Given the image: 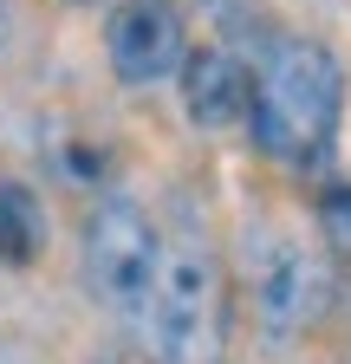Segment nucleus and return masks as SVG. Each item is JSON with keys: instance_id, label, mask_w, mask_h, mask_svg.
Here are the masks:
<instances>
[{"instance_id": "f257e3e1", "label": "nucleus", "mask_w": 351, "mask_h": 364, "mask_svg": "<svg viewBox=\"0 0 351 364\" xmlns=\"http://www.w3.org/2000/svg\"><path fill=\"white\" fill-rule=\"evenodd\" d=\"M338 117H345V65L332 59V46H319V39L274 46V59L260 65L254 98H247L254 144L306 169L332 150Z\"/></svg>"}, {"instance_id": "f03ea898", "label": "nucleus", "mask_w": 351, "mask_h": 364, "mask_svg": "<svg viewBox=\"0 0 351 364\" xmlns=\"http://www.w3.org/2000/svg\"><path fill=\"white\" fill-rule=\"evenodd\" d=\"M222 260L202 235L169 241L156 260V280L137 326L150 332V351L163 364H215L222 358Z\"/></svg>"}, {"instance_id": "7ed1b4c3", "label": "nucleus", "mask_w": 351, "mask_h": 364, "mask_svg": "<svg viewBox=\"0 0 351 364\" xmlns=\"http://www.w3.org/2000/svg\"><path fill=\"white\" fill-rule=\"evenodd\" d=\"M163 260V235L144 202L130 196H104L92 215H85V293H92L111 318H144L150 280Z\"/></svg>"}, {"instance_id": "20e7f679", "label": "nucleus", "mask_w": 351, "mask_h": 364, "mask_svg": "<svg viewBox=\"0 0 351 364\" xmlns=\"http://www.w3.org/2000/svg\"><path fill=\"white\" fill-rule=\"evenodd\" d=\"M247 273H254V326L267 351H293L332 306V267L299 235L267 228L260 241H247Z\"/></svg>"}, {"instance_id": "39448f33", "label": "nucleus", "mask_w": 351, "mask_h": 364, "mask_svg": "<svg viewBox=\"0 0 351 364\" xmlns=\"http://www.w3.org/2000/svg\"><path fill=\"white\" fill-rule=\"evenodd\" d=\"M104 59L124 85H156L183 65V20L169 0H117L104 20Z\"/></svg>"}, {"instance_id": "423d86ee", "label": "nucleus", "mask_w": 351, "mask_h": 364, "mask_svg": "<svg viewBox=\"0 0 351 364\" xmlns=\"http://www.w3.org/2000/svg\"><path fill=\"white\" fill-rule=\"evenodd\" d=\"M247 98H254V72L228 53V46H202L183 59V111L195 130H234L247 124Z\"/></svg>"}, {"instance_id": "0eeeda50", "label": "nucleus", "mask_w": 351, "mask_h": 364, "mask_svg": "<svg viewBox=\"0 0 351 364\" xmlns=\"http://www.w3.org/2000/svg\"><path fill=\"white\" fill-rule=\"evenodd\" d=\"M46 202L26 182H0V267H33L46 247Z\"/></svg>"}, {"instance_id": "6e6552de", "label": "nucleus", "mask_w": 351, "mask_h": 364, "mask_svg": "<svg viewBox=\"0 0 351 364\" xmlns=\"http://www.w3.org/2000/svg\"><path fill=\"white\" fill-rule=\"evenodd\" d=\"M319 235L332 241V254L351 260V182H332L319 196Z\"/></svg>"}, {"instance_id": "1a4fd4ad", "label": "nucleus", "mask_w": 351, "mask_h": 364, "mask_svg": "<svg viewBox=\"0 0 351 364\" xmlns=\"http://www.w3.org/2000/svg\"><path fill=\"white\" fill-rule=\"evenodd\" d=\"M7 20H14V7H7V0H0V46H7Z\"/></svg>"}, {"instance_id": "9d476101", "label": "nucleus", "mask_w": 351, "mask_h": 364, "mask_svg": "<svg viewBox=\"0 0 351 364\" xmlns=\"http://www.w3.org/2000/svg\"><path fill=\"white\" fill-rule=\"evenodd\" d=\"M78 7H98V0H78Z\"/></svg>"}]
</instances>
